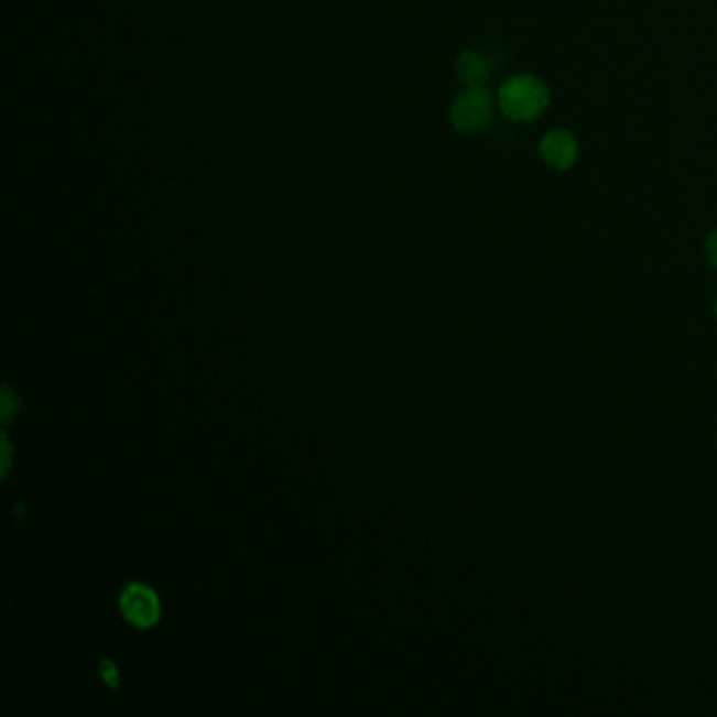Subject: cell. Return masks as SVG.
I'll return each instance as SVG.
<instances>
[{
	"mask_svg": "<svg viewBox=\"0 0 717 717\" xmlns=\"http://www.w3.org/2000/svg\"><path fill=\"white\" fill-rule=\"evenodd\" d=\"M455 69L465 87H485L490 78V62L480 51H463Z\"/></svg>",
	"mask_w": 717,
	"mask_h": 717,
	"instance_id": "5b68a950",
	"label": "cell"
},
{
	"mask_svg": "<svg viewBox=\"0 0 717 717\" xmlns=\"http://www.w3.org/2000/svg\"><path fill=\"white\" fill-rule=\"evenodd\" d=\"M705 253H707L709 263L717 270V230L711 231L707 236V240H705Z\"/></svg>",
	"mask_w": 717,
	"mask_h": 717,
	"instance_id": "8992f818",
	"label": "cell"
},
{
	"mask_svg": "<svg viewBox=\"0 0 717 717\" xmlns=\"http://www.w3.org/2000/svg\"><path fill=\"white\" fill-rule=\"evenodd\" d=\"M714 314H716V318H717V297H716V303H714Z\"/></svg>",
	"mask_w": 717,
	"mask_h": 717,
	"instance_id": "52a82bcc",
	"label": "cell"
},
{
	"mask_svg": "<svg viewBox=\"0 0 717 717\" xmlns=\"http://www.w3.org/2000/svg\"><path fill=\"white\" fill-rule=\"evenodd\" d=\"M495 116V97L486 87H465L450 106V122L463 135H478Z\"/></svg>",
	"mask_w": 717,
	"mask_h": 717,
	"instance_id": "7a4b0ae2",
	"label": "cell"
},
{
	"mask_svg": "<svg viewBox=\"0 0 717 717\" xmlns=\"http://www.w3.org/2000/svg\"><path fill=\"white\" fill-rule=\"evenodd\" d=\"M550 89L534 74H515L497 93V106L513 122H531L550 106Z\"/></svg>",
	"mask_w": 717,
	"mask_h": 717,
	"instance_id": "6da1fadb",
	"label": "cell"
},
{
	"mask_svg": "<svg viewBox=\"0 0 717 717\" xmlns=\"http://www.w3.org/2000/svg\"><path fill=\"white\" fill-rule=\"evenodd\" d=\"M120 608L122 615L127 617V621L135 624V627H152L159 621L161 617V604L159 598L152 589H148L145 585H129L122 596H120Z\"/></svg>",
	"mask_w": 717,
	"mask_h": 717,
	"instance_id": "3957f363",
	"label": "cell"
},
{
	"mask_svg": "<svg viewBox=\"0 0 717 717\" xmlns=\"http://www.w3.org/2000/svg\"><path fill=\"white\" fill-rule=\"evenodd\" d=\"M539 154L554 171H568L578 159L577 139L566 129H554L541 139Z\"/></svg>",
	"mask_w": 717,
	"mask_h": 717,
	"instance_id": "277c9868",
	"label": "cell"
}]
</instances>
